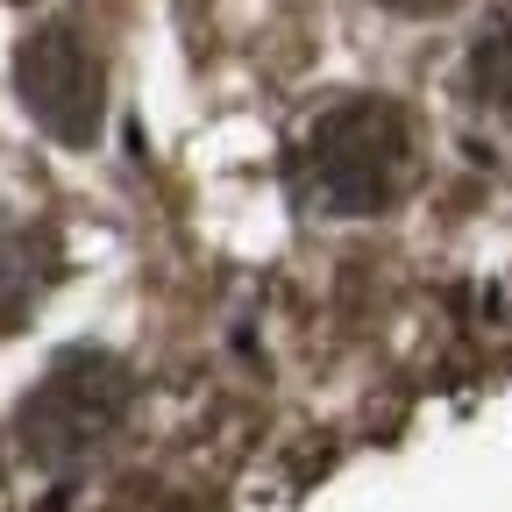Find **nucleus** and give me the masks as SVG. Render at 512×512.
<instances>
[{"label":"nucleus","mask_w":512,"mask_h":512,"mask_svg":"<svg viewBox=\"0 0 512 512\" xmlns=\"http://www.w3.org/2000/svg\"><path fill=\"white\" fill-rule=\"evenodd\" d=\"M406 178H413V121L399 100H377V93L342 100L299 143V192L335 221L384 214L406 192Z\"/></svg>","instance_id":"f257e3e1"},{"label":"nucleus","mask_w":512,"mask_h":512,"mask_svg":"<svg viewBox=\"0 0 512 512\" xmlns=\"http://www.w3.org/2000/svg\"><path fill=\"white\" fill-rule=\"evenodd\" d=\"M128 399H136V384H128V370H121L114 356H100V349H64V356L43 370V384L22 399L15 434H22V448H29L43 470H79V463H93L100 448L114 441Z\"/></svg>","instance_id":"f03ea898"},{"label":"nucleus","mask_w":512,"mask_h":512,"mask_svg":"<svg viewBox=\"0 0 512 512\" xmlns=\"http://www.w3.org/2000/svg\"><path fill=\"white\" fill-rule=\"evenodd\" d=\"M15 93L29 107V121L43 128V136H57L64 150H86L100 136V114H107V72H100V57L86 50L79 29H36L22 36L15 50Z\"/></svg>","instance_id":"7ed1b4c3"},{"label":"nucleus","mask_w":512,"mask_h":512,"mask_svg":"<svg viewBox=\"0 0 512 512\" xmlns=\"http://www.w3.org/2000/svg\"><path fill=\"white\" fill-rule=\"evenodd\" d=\"M50 285H57V242L43 228H0V328H22Z\"/></svg>","instance_id":"20e7f679"},{"label":"nucleus","mask_w":512,"mask_h":512,"mask_svg":"<svg viewBox=\"0 0 512 512\" xmlns=\"http://www.w3.org/2000/svg\"><path fill=\"white\" fill-rule=\"evenodd\" d=\"M470 93L491 100V107H512V15H498L470 43Z\"/></svg>","instance_id":"39448f33"},{"label":"nucleus","mask_w":512,"mask_h":512,"mask_svg":"<svg viewBox=\"0 0 512 512\" xmlns=\"http://www.w3.org/2000/svg\"><path fill=\"white\" fill-rule=\"evenodd\" d=\"M392 15H441V8H456V0H384Z\"/></svg>","instance_id":"423d86ee"}]
</instances>
